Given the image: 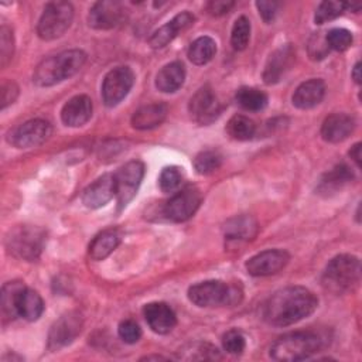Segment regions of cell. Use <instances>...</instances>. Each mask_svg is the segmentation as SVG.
<instances>
[{"label":"cell","mask_w":362,"mask_h":362,"mask_svg":"<svg viewBox=\"0 0 362 362\" xmlns=\"http://www.w3.org/2000/svg\"><path fill=\"white\" fill-rule=\"evenodd\" d=\"M318 305L313 291L290 286L274 291L263 304V320L273 327H287L311 315Z\"/></svg>","instance_id":"cell-1"},{"label":"cell","mask_w":362,"mask_h":362,"mask_svg":"<svg viewBox=\"0 0 362 362\" xmlns=\"http://www.w3.org/2000/svg\"><path fill=\"white\" fill-rule=\"evenodd\" d=\"M86 62V54L81 49H66L44 58L35 68L33 81L38 86H52L74 76Z\"/></svg>","instance_id":"cell-2"},{"label":"cell","mask_w":362,"mask_h":362,"mask_svg":"<svg viewBox=\"0 0 362 362\" xmlns=\"http://www.w3.org/2000/svg\"><path fill=\"white\" fill-rule=\"evenodd\" d=\"M361 280V262L352 255H338L327 264L321 283L334 294L354 290Z\"/></svg>","instance_id":"cell-3"},{"label":"cell","mask_w":362,"mask_h":362,"mask_svg":"<svg viewBox=\"0 0 362 362\" xmlns=\"http://www.w3.org/2000/svg\"><path fill=\"white\" fill-rule=\"evenodd\" d=\"M321 338L315 332H288L273 342L270 356L276 361H301L317 354L321 349Z\"/></svg>","instance_id":"cell-4"},{"label":"cell","mask_w":362,"mask_h":362,"mask_svg":"<svg viewBox=\"0 0 362 362\" xmlns=\"http://www.w3.org/2000/svg\"><path fill=\"white\" fill-rule=\"evenodd\" d=\"M242 288L236 284H226L219 280H206L188 288V298L198 307L235 305L242 300Z\"/></svg>","instance_id":"cell-5"},{"label":"cell","mask_w":362,"mask_h":362,"mask_svg":"<svg viewBox=\"0 0 362 362\" xmlns=\"http://www.w3.org/2000/svg\"><path fill=\"white\" fill-rule=\"evenodd\" d=\"M47 240V233L40 226L18 225L6 235V247L17 259L34 262L40 257Z\"/></svg>","instance_id":"cell-6"},{"label":"cell","mask_w":362,"mask_h":362,"mask_svg":"<svg viewBox=\"0 0 362 362\" xmlns=\"http://www.w3.org/2000/svg\"><path fill=\"white\" fill-rule=\"evenodd\" d=\"M74 18V7L68 1H51L44 7L37 25L41 40L51 41L64 35Z\"/></svg>","instance_id":"cell-7"},{"label":"cell","mask_w":362,"mask_h":362,"mask_svg":"<svg viewBox=\"0 0 362 362\" xmlns=\"http://www.w3.org/2000/svg\"><path fill=\"white\" fill-rule=\"evenodd\" d=\"M144 175V164L139 160H133L122 165L116 174L115 180V195L117 198L119 209H123L137 194Z\"/></svg>","instance_id":"cell-8"},{"label":"cell","mask_w":362,"mask_h":362,"mask_svg":"<svg viewBox=\"0 0 362 362\" xmlns=\"http://www.w3.org/2000/svg\"><path fill=\"white\" fill-rule=\"evenodd\" d=\"M202 201L201 191L194 185H187L178 189L164 205V215L174 222L189 219L198 209Z\"/></svg>","instance_id":"cell-9"},{"label":"cell","mask_w":362,"mask_h":362,"mask_svg":"<svg viewBox=\"0 0 362 362\" xmlns=\"http://www.w3.org/2000/svg\"><path fill=\"white\" fill-rule=\"evenodd\" d=\"M134 82V74L129 66H116L110 69L102 83V99L106 106H116L124 99Z\"/></svg>","instance_id":"cell-10"},{"label":"cell","mask_w":362,"mask_h":362,"mask_svg":"<svg viewBox=\"0 0 362 362\" xmlns=\"http://www.w3.org/2000/svg\"><path fill=\"white\" fill-rule=\"evenodd\" d=\"M52 133L47 120L33 119L7 133V141L17 148H28L42 144Z\"/></svg>","instance_id":"cell-11"},{"label":"cell","mask_w":362,"mask_h":362,"mask_svg":"<svg viewBox=\"0 0 362 362\" xmlns=\"http://www.w3.org/2000/svg\"><path fill=\"white\" fill-rule=\"evenodd\" d=\"M188 110L191 113V117L197 123L209 124L219 117L222 106L214 90L208 85H205L194 93L189 100Z\"/></svg>","instance_id":"cell-12"},{"label":"cell","mask_w":362,"mask_h":362,"mask_svg":"<svg viewBox=\"0 0 362 362\" xmlns=\"http://www.w3.org/2000/svg\"><path fill=\"white\" fill-rule=\"evenodd\" d=\"M126 20V8L120 1L102 0L96 1L88 14V23L96 30H110Z\"/></svg>","instance_id":"cell-13"},{"label":"cell","mask_w":362,"mask_h":362,"mask_svg":"<svg viewBox=\"0 0 362 362\" xmlns=\"http://www.w3.org/2000/svg\"><path fill=\"white\" fill-rule=\"evenodd\" d=\"M82 317L76 311H71L55 321L48 334V348L58 351L69 345L82 331Z\"/></svg>","instance_id":"cell-14"},{"label":"cell","mask_w":362,"mask_h":362,"mask_svg":"<svg viewBox=\"0 0 362 362\" xmlns=\"http://www.w3.org/2000/svg\"><path fill=\"white\" fill-rule=\"evenodd\" d=\"M290 255L286 250L269 249L263 250L246 262V270L252 276H270L276 274L286 267Z\"/></svg>","instance_id":"cell-15"},{"label":"cell","mask_w":362,"mask_h":362,"mask_svg":"<svg viewBox=\"0 0 362 362\" xmlns=\"http://www.w3.org/2000/svg\"><path fill=\"white\" fill-rule=\"evenodd\" d=\"M296 58V51L291 44H286L274 49L270 57L267 58V62L264 65L263 71V81L266 85H274L283 79L286 72L291 68Z\"/></svg>","instance_id":"cell-16"},{"label":"cell","mask_w":362,"mask_h":362,"mask_svg":"<svg viewBox=\"0 0 362 362\" xmlns=\"http://www.w3.org/2000/svg\"><path fill=\"white\" fill-rule=\"evenodd\" d=\"M143 314L156 334H168L177 324L175 313L165 303H148L144 305Z\"/></svg>","instance_id":"cell-17"},{"label":"cell","mask_w":362,"mask_h":362,"mask_svg":"<svg viewBox=\"0 0 362 362\" xmlns=\"http://www.w3.org/2000/svg\"><path fill=\"white\" fill-rule=\"evenodd\" d=\"M115 195L113 175L105 174L88 185L82 192V202L85 206L96 209L105 206Z\"/></svg>","instance_id":"cell-18"},{"label":"cell","mask_w":362,"mask_h":362,"mask_svg":"<svg viewBox=\"0 0 362 362\" xmlns=\"http://www.w3.org/2000/svg\"><path fill=\"white\" fill-rule=\"evenodd\" d=\"M194 16L188 11L180 13L177 14L171 21H168L167 24H164L163 27H160L148 40V44L151 48L157 49V48H163L165 47L168 42H171L177 34L180 31L187 30L188 27H191L194 24Z\"/></svg>","instance_id":"cell-19"},{"label":"cell","mask_w":362,"mask_h":362,"mask_svg":"<svg viewBox=\"0 0 362 362\" xmlns=\"http://www.w3.org/2000/svg\"><path fill=\"white\" fill-rule=\"evenodd\" d=\"M355 120L346 113H332L325 117L321 126V136L328 143H339L354 132Z\"/></svg>","instance_id":"cell-20"},{"label":"cell","mask_w":362,"mask_h":362,"mask_svg":"<svg viewBox=\"0 0 362 362\" xmlns=\"http://www.w3.org/2000/svg\"><path fill=\"white\" fill-rule=\"evenodd\" d=\"M92 117V100L86 95L71 98L61 110V119L66 126L79 127Z\"/></svg>","instance_id":"cell-21"},{"label":"cell","mask_w":362,"mask_h":362,"mask_svg":"<svg viewBox=\"0 0 362 362\" xmlns=\"http://www.w3.org/2000/svg\"><path fill=\"white\" fill-rule=\"evenodd\" d=\"M325 95V83L321 79H308L297 86L293 93V105L298 109L317 106Z\"/></svg>","instance_id":"cell-22"},{"label":"cell","mask_w":362,"mask_h":362,"mask_svg":"<svg viewBox=\"0 0 362 362\" xmlns=\"http://www.w3.org/2000/svg\"><path fill=\"white\" fill-rule=\"evenodd\" d=\"M168 113L165 103H148L139 107L132 116V126L139 130H147L161 124Z\"/></svg>","instance_id":"cell-23"},{"label":"cell","mask_w":362,"mask_h":362,"mask_svg":"<svg viewBox=\"0 0 362 362\" xmlns=\"http://www.w3.org/2000/svg\"><path fill=\"white\" fill-rule=\"evenodd\" d=\"M223 233L226 240L230 242L250 240L257 233V222L250 215H239L226 221L223 226Z\"/></svg>","instance_id":"cell-24"},{"label":"cell","mask_w":362,"mask_h":362,"mask_svg":"<svg viewBox=\"0 0 362 362\" xmlns=\"http://www.w3.org/2000/svg\"><path fill=\"white\" fill-rule=\"evenodd\" d=\"M185 81V68L181 62L174 61L164 65L157 76H156V86L158 90L164 93H171L178 90Z\"/></svg>","instance_id":"cell-25"},{"label":"cell","mask_w":362,"mask_h":362,"mask_svg":"<svg viewBox=\"0 0 362 362\" xmlns=\"http://www.w3.org/2000/svg\"><path fill=\"white\" fill-rule=\"evenodd\" d=\"M352 180H354V174H352L351 168L345 164H338L331 171H328L322 175V178L320 180V184L317 187V192L324 197H328V195L339 191L344 185H346Z\"/></svg>","instance_id":"cell-26"},{"label":"cell","mask_w":362,"mask_h":362,"mask_svg":"<svg viewBox=\"0 0 362 362\" xmlns=\"http://www.w3.org/2000/svg\"><path fill=\"white\" fill-rule=\"evenodd\" d=\"M120 232L117 229H106L96 235L89 245V256L93 260L106 259L120 243Z\"/></svg>","instance_id":"cell-27"},{"label":"cell","mask_w":362,"mask_h":362,"mask_svg":"<svg viewBox=\"0 0 362 362\" xmlns=\"http://www.w3.org/2000/svg\"><path fill=\"white\" fill-rule=\"evenodd\" d=\"M42 311H44V301L41 296L35 290L24 287L17 301L18 317H23L27 321H35L41 317Z\"/></svg>","instance_id":"cell-28"},{"label":"cell","mask_w":362,"mask_h":362,"mask_svg":"<svg viewBox=\"0 0 362 362\" xmlns=\"http://www.w3.org/2000/svg\"><path fill=\"white\" fill-rule=\"evenodd\" d=\"M216 54V42L211 37H199L191 42L188 58L195 65L208 64Z\"/></svg>","instance_id":"cell-29"},{"label":"cell","mask_w":362,"mask_h":362,"mask_svg":"<svg viewBox=\"0 0 362 362\" xmlns=\"http://www.w3.org/2000/svg\"><path fill=\"white\" fill-rule=\"evenodd\" d=\"M24 284L21 281H8L1 288V314L7 320H14L17 313V301L20 293L24 290Z\"/></svg>","instance_id":"cell-30"},{"label":"cell","mask_w":362,"mask_h":362,"mask_svg":"<svg viewBox=\"0 0 362 362\" xmlns=\"http://www.w3.org/2000/svg\"><path fill=\"white\" fill-rule=\"evenodd\" d=\"M236 102L240 107L249 112L263 110L267 105V95L256 88L242 86L236 92Z\"/></svg>","instance_id":"cell-31"},{"label":"cell","mask_w":362,"mask_h":362,"mask_svg":"<svg viewBox=\"0 0 362 362\" xmlns=\"http://www.w3.org/2000/svg\"><path fill=\"white\" fill-rule=\"evenodd\" d=\"M226 133L239 141L249 140L255 136L256 133V124L252 119L243 115H233L228 124H226Z\"/></svg>","instance_id":"cell-32"},{"label":"cell","mask_w":362,"mask_h":362,"mask_svg":"<svg viewBox=\"0 0 362 362\" xmlns=\"http://www.w3.org/2000/svg\"><path fill=\"white\" fill-rule=\"evenodd\" d=\"M222 164V154L216 150H205L194 158V168L201 175H208L216 171Z\"/></svg>","instance_id":"cell-33"},{"label":"cell","mask_w":362,"mask_h":362,"mask_svg":"<svg viewBox=\"0 0 362 362\" xmlns=\"http://www.w3.org/2000/svg\"><path fill=\"white\" fill-rule=\"evenodd\" d=\"M250 40V21L245 17L240 16L236 18L232 33H230V44L236 51H243Z\"/></svg>","instance_id":"cell-34"},{"label":"cell","mask_w":362,"mask_h":362,"mask_svg":"<svg viewBox=\"0 0 362 362\" xmlns=\"http://www.w3.org/2000/svg\"><path fill=\"white\" fill-rule=\"evenodd\" d=\"M182 184V173L178 167H165L163 168L160 177H158V185L163 192L173 194L177 192L181 188Z\"/></svg>","instance_id":"cell-35"},{"label":"cell","mask_w":362,"mask_h":362,"mask_svg":"<svg viewBox=\"0 0 362 362\" xmlns=\"http://www.w3.org/2000/svg\"><path fill=\"white\" fill-rule=\"evenodd\" d=\"M345 11V3L341 1H322L315 11L314 21L315 24H324L327 21H331L337 17H339Z\"/></svg>","instance_id":"cell-36"},{"label":"cell","mask_w":362,"mask_h":362,"mask_svg":"<svg viewBox=\"0 0 362 362\" xmlns=\"http://www.w3.org/2000/svg\"><path fill=\"white\" fill-rule=\"evenodd\" d=\"M325 41L329 49L345 51L352 44V34L345 28H332L325 34Z\"/></svg>","instance_id":"cell-37"},{"label":"cell","mask_w":362,"mask_h":362,"mask_svg":"<svg viewBox=\"0 0 362 362\" xmlns=\"http://www.w3.org/2000/svg\"><path fill=\"white\" fill-rule=\"evenodd\" d=\"M14 52V38L13 33L7 25H1L0 28V65L4 68L13 58Z\"/></svg>","instance_id":"cell-38"},{"label":"cell","mask_w":362,"mask_h":362,"mask_svg":"<svg viewBox=\"0 0 362 362\" xmlns=\"http://www.w3.org/2000/svg\"><path fill=\"white\" fill-rule=\"evenodd\" d=\"M222 345H223V349L228 354L239 355V354L243 352V349L246 346V342H245V337L242 335L240 331L229 329L222 337Z\"/></svg>","instance_id":"cell-39"},{"label":"cell","mask_w":362,"mask_h":362,"mask_svg":"<svg viewBox=\"0 0 362 362\" xmlns=\"http://www.w3.org/2000/svg\"><path fill=\"white\" fill-rule=\"evenodd\" d=\"M329 48L325 41L324 33H314L308 41V55L311 59H322L328 54Z\"/></svg>","instance_id":"cell-40"},{"label":"cell","mask_w":362,"mask_h":362,"mask_svg":"<svg viewBox=\"0 0 362 362\" xmlns=\"http://www.w3.org/2000/svg\"><path fill=\"white\" fill-rule=\"evenodd\" d=\"M117 332H119L120 339L124 341L126 344H136L141 337V329H140L139 324L133 320L122 321L119 324Z\"/></svg>","instance_id":"cell-41"},{"label":"cell","mask_w":362,"mask_h":362,"mask_svg":"<svg viewBox=\"0 0 362 362\" xmlns=\"http://www.w3.org/2000/svg\"><path fill=\"white\" fill-rule=\"evenodd\" d=\"M256 7L259 10V14L260 17L263 18L264 23L270 24L276 14H277V10H279V3L277 1H266V0H260V1H256Z\"/></svg>","instance_id":"cell-42"},{"label":"cell","mask_w":362,"mask_h":362,"mask_svg":"<svg viewBox=\"0 0 362 362\" xmlns=\"http://www.w3.org/2000/svg\"><path fill=\"white\" fill-rule=\"evenodd\" d=\"M18 96V86L13 81H4L1 83V109H6Z\"/></svg>","instance_id":"cell-43"},{"label":"cell","mask_w":362,"mask_h":362,"mask_svg":"<svg viewBox=\"0 0 362 362\" xmlns=\"http://www.w3.org/2000/svg\"><path fill=\"white\" fill-rule=\"evenodd\" d=\"M235 6L233 1H228V0H212L206 4V10L211 16H223L226 13H229V10Z\"/></svg>","instance_id":"cell-44"},{"label":"cell","mask_w":362,"mask_h":362,"mask_svg":"<svg viewBox=\"0 0 362 362\" xmlns=\"http://www.w3.org/2000/svg\"><path fill=\"white\" fill-rule=\"evenodd\" d=\"M361 146H362L361 143H355L349 150V156L358 167H361Z\"/></svg>","instance_id":"cell-45"},{"label":"cell","mask_w":362,"mask_h":362,"mask_svg":"<svg viewBox=\"0 0 362 362\" xmlns=\"http://www.w3.org/2000/svg\"><path fill=\"white\" fill-rule=\"evenodd\" d=\"M352 78L356 83H361V64L356 62L355 66H354V71H352Z\"/></svg>","instance_id":"cell-46"},{"label":"cell","mask_w":362,"mask_h":362,"mask_svg":"<svg viewBox=\"0 0 362 362\" xmlns=\"http://www.w3.org/2000/svg\"><path fill=\"white\" fill-rule=\"evenodd\" d=\"M150 359H167V358L161 356V355H148V356L143 358V361H150Z\"/></svg>","instance_id":"cell-47"}]
</instances>
